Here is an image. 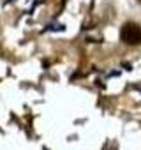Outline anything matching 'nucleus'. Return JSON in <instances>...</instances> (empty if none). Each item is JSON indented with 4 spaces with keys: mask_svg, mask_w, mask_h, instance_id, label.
<instances>
[{
    "mask_svg": "<svg viewBox=\"0 0 141 150\" xmlns=\"http://www.w3.org/2000/svg\"><path fill=\"white\" fill-rule=\"evenodd\" d=\"M137 2H139V4H141V0H137Z\"/></svg>",
    "mask_w": 141,
    "mask_h": 150,
    "instance_id": "f03ea898",
    "label": "nucleus"
},
{
    "mask_svg": "<svg viewBox=\"0 0 141 150\" xmlns=\"http://www.w3.org/2000/svg\"><path fill=\"white\" fill-rule=\"evenodd\" d=\"M120 39H122V42H125L129 46L141 44V27L132 21L125 23L120 30Z\"/></svg>",
    "mask_w": 141,
    "mask_h": 150,
    "instance_id": "f257e3e1",
    "label": "nucleus"
}]
</instances>
